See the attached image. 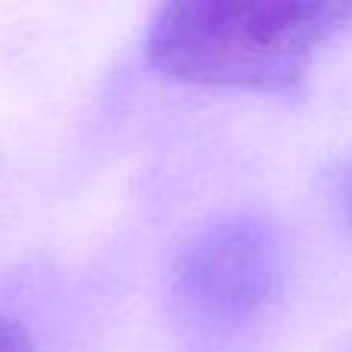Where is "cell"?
Masks as SVG:
<instances>
[{
  "instance_id": "cell-1",
  "label": "cell",
  "mask_w": 352,
  "mask_h": 352,
  "mask_svg": "<svg viewBox=\"0 0 352 352\" xmlns=\"http://www.w3.org/2000/svg\"><path fill=\"white\" fill-rule=\"evenodd\" d=\"M352 25V0H179L158 12L146 56L182 84L287 93Z\"/></svg>"
},
{
  "instance_id": "cell-2",
  "label": "cell",
  "mask_w": 352,
  "mask_h": 352,
  "mask_svg": "<svg viewBox=\"0 0 352 352\" xmlns=\"http://www.w3.org/2000/svg\"><path fill=\"white\" fill-rule=\"evenodd\" d=\"M179 291L210 322L263 312L285 281V244L260 217H229L201 229L176 263Z\"/></svg>"
},
{
  "instance_id": "cell-3",
  "label": "cell",
  "mask_w": 352,
  "mask_h": 352,
  "mask_svg": "<svg viewBox=\"0 0 352 352\" xmlns=\"http://www.w3.org/2000/svg\"><path fill=\"white\" fill-rule=\"evenodd\" d=\"M0 352H37V346L16 318L0 316Z\"/></svg>"
},
{
  "instance_id": "cell-4",
  "label": "cell",
  "mask_w": 352,
  "mask_h": 352,
  "mask_svg": "<svg viewBox=\"0 0 352 352\" xmlns=\"http://www.w3.org/2000/svg\"><path fill=\"white\" fill-rule=\"evenodd\" d=\"M340 204H343V213H346V219L352 226V167H349V173L343 176V182H340Z\"/></svg>"
}]
</instances>
